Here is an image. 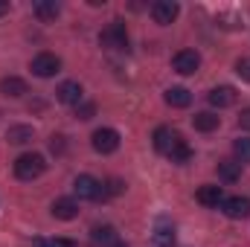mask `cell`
<instances>
[{"label": "cell", "mask_w": 250, "mask_h": 247, "mask_svg": "<svg viewBox=\"0 0 250 247\" xmlns=\"http://www.w3.org/2000/svg\"><path fill=\"white\" fill-rule=\"evenodd\" d=\"M44 169H47V160L41 154H21L15 160V178L18 181H35L44 175Z\"/></svg>", "instance_id": "1"}, {"label": "cell", "mask_w": 250, "mask_h": 247, "mask_svg": "<svg viewBox=\"0 0 250 247\" xmlns=\"http://www.w3.org/2000/svg\"><path fill=\"white\" fill-rule=\"evenodd\" d=\"M99 44L108 47V50H125L128 47V32H125L123 21L108 23V29H102V35H99Z\"/></svg>", "instance_id": "2"}, {"label": "cell", "mask_w": 250, "mask_h": 247, "mask_svg": "<svg viewBox=\"0 0 250 247\" xmlns=\"http://www.w3.org/2000/svg\"><path fill=\"white\" fill-rule=\"evenodd\" d=\"M73 189H76V195L82 201H99V198H105V186L99 184L93 175H79L73 181Z\"/></svg>", "instance_id": "3"}, {"label": "cell", "mask_w": 250, "mask_h": 247, "mask_svg": "<svg viewBox=\"0 0 250 247\" xmlns=\"http://www.w3.org/2000/svg\"><path fill=\"white\" fill-rule=\"evenodd\" d=\"M90 143H93V148L99 154H114L120 148V131H114V128H96L93 137H90Z\"/></svg>", "instance_id": "4"}, {"label": "cell", "mask_w": 250, "mask_h": 247, "mask_svg": "<svg viewBox=\"0 0 250 247\" xmlns=\"http://www.w3.org/2000/svg\"><path fill=\"white\" fill-rule=\"evenodd\" d=\"M59 70H62V59H59L56 53H38V56L32 59V73L41 76V79H50V76H56Z\"/></svg>", "instance_id": "5"}, {"label": "cell", "mask_w": 250, "mask_h": 247, "mask_svg": "<svg viewBox=\"0 0 250 247\" xmlns=\"http://www.w3.org/2000/svg\"><path fill=\"white\" fill-rule=\"evenodd\" d=\"M178 12H181V6L175 3V0H154L151 3V18H154V23H172L175 18H178Z\"/></svg>", "instance_id": "6"}, {"label": "cell", "mask_w": 250, "mask_h": 247, "mask_svg": "<svg viewBox=\"0 0 250 247\" xmlns=\"http://www.w3.org/2000/svg\"><path fill=\"white\" fill-rule=\"evenodd\" d=\"M172 67L181 73V76H192L198 67H201V56L195 50H178L175 59H172Z\"/></svg>", "instance_id": "7"}, {"label": "cell", "mask_w": 250, "mask_h": 247, "mask_svg": "<svg viewBox=\"0 0 250 247\" xmlns=\"http://www.w3.org/2000/svg\"><path fill=\"white\" fill-rule=\"evenodd\" d=\"M221 209H224V215H227V218H233V221H239V218H248V215H250V198H242V195L224 198Z\"/></svg>", "instance_id": "8"}, {"label": "cell", "mask_w": 250, "mask_h": 247, "mask_svg": "<svg viewBox=\"0 0 250 247\" xmlns=\"http://www.w3.org/2000/svg\"><path fill=\"white\" fill-rule=\"evenodd\" d=\"M181 140H184V137H181L178 131H172V128H157V131H154V148H157L160 154H166V157H169V151H172Z\"/></svg>", "instance_id": "9"}, {"label": "cell", "mask_w": 250, "mask_h": 247, "mask_svg": "<svg viewBox=\"0 0 250 247\" xmlns=\"http://www.w3.org/2000/svg\"><path fill=\"white\" fill-rule=\"evenodd\" d=\"M56 99L62 105H82V84L79 82H62L56 90Z\"/></svg>", "instance_id": "10"}, {"label": "cell", "mask_w": 250, "mask_h": 247, "mask_svg": "<svg viewBox=\"0 0 250 247\" xmlns=\"http://www.w3.org/2000/svg\"><path fill=\"white\" fill-rule=\"evenodd\" d=\"M207 99H209V105H212V108H230V105L236 102V87H230V84L212 87Z\"/></svg>", "instance_id": "11"}, {"label": "cell", "mask_w": 250, "mask_h": 247, "mask_svg": "<svg viewBox=\"0 0 250 247\" xmlns=\"http://www.w3.org/2000/svg\"><path fill=\"white\" fill-rule=\"evenodd\" d=\"M53 215H56L59 221H73V218L79 215V204H76L73 198H56V201H53Z\"/></svg>", "instance_id": "12"}, {"label": "cell", "mask_w": 250, "mask_h": 247, "mask_svg": "<svg viewBox=\"0 0 250 247\" xmlns=\"http://www.w3.org/2000/svg\"><path fill=\"white\" fill-rule=\"evenodd\" d=\"M32 12H35V18L38 21H44V23H50V21H56L59 18V3L56 0H35L32 3Z\"/></svg>", "instance_id": "13"}, {"label": "cell", "mask_w": 250, "mask_h": 247, "mask_svg": "<svg viewBox=\"0 0 250 247\" xmlns=\"http://www.w3.org/2000/svg\"><path fill=\"white\" fill-rule=\"evenodd\" d=\"M0 93H3V96L18 99V96L29 93V87H26V82H23V79H18V76H6V79H0Z\"/></svg>", "instance_id": "14"}, {"label": "cell", "mask_w": 250, "mask_h": 247, "mask_svg": "<svg viewBox=\"0 0 250 247\" xmlns=\"http://www.w3.org/2000/svg\"><path fill=\"white\" fill-rule=\"evenodd\" d=\"M192 125H195V131L209 134V131H215V128L221 125V117H218V114H212V111H201V114H195V117H192Z\"/></svg>", "instance_id": "15"}, {"label": "cell", "mask_w": 250, "mask_h": 247, "mask_svg": "<svg viewBox=\"0 0 250 247\" xmlns=\"http://www.w3.org/2000/svg\"><path fill=\"white\" fill-rule=\"evenodd\" d=\"M195 198H198V204H204V206H218V204H224L221 186H201Z\"/></svg>", "instance_id": "16"}, {"label": "cell", "mask_w": 250, "mask_h": 247, "mask_svg": "<svg viewBox=\"0 0 250 247\" xmlns=\"http://www.w3.org/2000/svg\"><path fill=\"white\" fill-rule=\"evenodd\" d=\"M218 178L227 181V184H236L242 178V163L239 160H221L218 163Z\"/></svg>", "instance_id": "17"}, {"label": "cell", "mask_w": 250, "mask_h": 247, "mask_svg": "<svg viewBox=\"0 0 250 247\" xmlns=\"http://www.w3.org/2000/svg\"><path fill=\"white\" fill-rule=\"evenodd\" d=\"M166 105H172V108H189L192 105V93H189L187 87H169L166 90Z\"/></svg>", "instance_id": "18"}, {"label": "cell", "mask_w": 250, "mask_h": 247, "mask_svg": "<svg viewBox=\"0 0 250 247\" xmlns=\"http://www.w3.org/2000/svg\"><path fill=\"white\" fill-rule=\"evenodd\" d=\"M93 242L99 247H114L120 242V236H117V230L111 224H105V227H93Z\"/></svg>", "instance_id": "19"}, {"label": "cell", "mask_w": 250, "mask_h": 247, "mask_svg": "<svg viewBox=\"0 0 250 247\" xmlns=\"http://www.w3.org/2000/svg\"><path fill=\"white\" fill-rule=\"evenodd\" d=\"M32 137H35V131H32L29 125H12V128L6 131V140H9V143H18V145H21V143H29Z\"/></svg>", "instance_id": "20"}, {"label": "cell", "mask_w": 250, "mask_h": 247, "mask_svg": "<svg viewBox=\"0 0 250 247\" xmlns=\"http://www.w3.org/2000/svg\"><path fill=\"white\" fill-rule=\"evenodd\" d=\"M154 247H175V230L166 227V224H160L154 230Z\"/></svg>", "instance_id": "21"}, {"label": "cell", "mask_w": 250, "mask_h": 247, "mask_svg": "<svg viewBox=\"0 0 250 247\" xmlns=\"http://www.w3.org/2000/svg\"><path fill=\"white\" fill-rule=\"evenodd\" d=\"M189 157H192V148L187 145V140H181V143L169 151V160H172V163H187Z\"/></svg>", "instance_id": "22"}, {"label": "cell", "mask_w": 250, "mask_h": 247, "mask_svg": "<svg viewBox=\"0 0 250 247\" xmlns=\"http://www.w3.org/2000/svg\"><path fill=\"white\" fill-rule=\"evenodd\" d=\"M233 151H236L239 163H250V137H239L233 143Z\"/></svg>", "instance_id": "23"}, {"label": "cell", "mask_w": 250, "mask_h": 247, "mask_svg": "<svg viewBox=\"0 0 250 247\" xmlns=\"http://www.w3.org/2000/svg\"><path fill=\"white\" fill-rule=\"evenodd\" d=\"M96 114V105L93 102H82V105H76V117L79 120H90Z\"/></svg>", "instance_id": "24"}, {"label": "cell", "mask_w": 250, "mask_h": 247, "mask_svg": "<svg viewBox=\"0 0 250 247\" xmlns=\"http://www.w3.org/2000/svg\"><path fill=\"white\" fill-rule=\"evenodd\" d=\"M105 186V184H102ZM123 181H117V178H114V181H108V186H105V195H123Z\"/></svg>", "instance_id": "25"}, {"label": "cell", "mask_w": 250, "mask_h": 247, "mask_svg": "<svg viewBox=\"0 0 250 247\" xmlns=\"http://www.w3.org/2000/svg\"><path fill=\"white\" fill-rule=\"evenodd\" d=\"M236 73H239L245 82H250V59H242V62L236 64Z\"/></svg>", "instance_id": "26"}, {"label": "cell", "mask_w": 250, "mask_h": 247, "mask_svg": "<svg viewBox=\"0 0 250 247\" xmlns=\"http://www.w3.org/2000/svg\"><path fill=\"white\" fill-rule=\"evenodd\" d=\"M239 125H242L245 131H250V108H245V111H242V117H239Z\"/></svg>", "instance_id": "27"}, {"label": "cell", "mask_w": 250, "mask_h": 247, "mask_svg": "<svg viewBox=\"0 0 250 247\" xmlns=\"http://www.w3.org/2000/svg\"><path fill=\"white\" fill-rule=\"evenodd\" d=\"M50 247H76V242H70V239H53Z\"/></svg>", "instance_id": "28"}, {"label": "cell", "mask_w": 250, "mask_h": 247, "mask_svg": "<svg viewBox=\"0 0 250 247\" xmlns=\"http://www.w3.org/2000/svg\"><path fill=\"white\" fill-rule=\"evenodd\" d=\"M50 148H53V151H62L64 148V137H53V140H50Z\"/></svg>", "instance_id": "29"}, {"label": "cell", "mask_w": 250, "mask_h": 247, "mask_svg": "<svg viewBox=\"0 0 250 247\" xmlns=\"http://www.w3.org/2000/svg\"><path fill=\"white\" fill-rule=\"evenodd\" d=\"M6 12H9V0H0V18H3Z\"/></svg>", "instance_id": "30"}, {"label": "cell", "mask_w": 250, "mask_h": 247, "mask_svg": "<svg viewBox=\"0 0 250 247\" xmlns=\"http://www.w3.org/2000/svg\"><path fill=\"white\" fill-rule=\"evenodd\" d=\"M35 247H50V242H44V239H35Z\"/></svg>", "instance_id": "31"}, {"label": "cell", "mask_w": 250, "mask_h": 247, "mask_svg": "<svg viewBox=\"0 0 250 247\" xmlns=\"http://www.w3.org/2000/svg\"><path fill=\"white\" fill-rule=\"evenodd\" d=\"M114 247H128V245H123V242H117V245H114Z\"/></svg>", "instance_id": "32"}]
</instances>
